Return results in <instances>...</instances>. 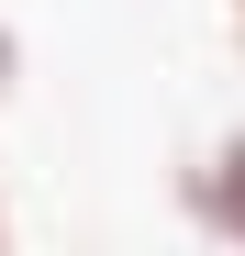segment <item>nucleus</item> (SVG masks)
Wrapping results in <instances>:
<instances>
[{"label":"nucleus","mask_w":245,"mask_h":256,"mask_svg":"<svg viewBox=\"0 0 245 256\" xmlns=\"http://www.w3.org/2000/svg\"><path fill=\"white\" fill-rule=\"evenodd\" d=\"M0 256H12V178H0Z\"/></svg>","instance_id":"7ed1b4c3"},{"label":"nucleus","mask_w":245,"mask_h":256,"mask_svg":"<svg viewBox=\"0 0 245 256\" xmlns=\"http://www.w3.org/2000/svg\"><path fill=\"white\" fill-rule=\"evenodd\" d=\"M223 34H234V45H245V0H223Z\"/></svg>","instance_id":"20e7f679"},{"label":"nucleus","mask_w":245,"mask_h":256,"mask_svg":"<svg viewBox=\"0 0 245 256\" xmlns=\"http://www.w3.org/2000/svg\"><path fill=\"white\" fill-rule=\"evenodd\" d=\"M22 67H34V56H22V34H12V22H0V112H12V100H22Z\"/></svg>","instance_id":"f03ea898"},{"label":"nucleus","mask_w":245,"mask_h":256,"mask_svg":"<svg viewBox=\"0 0 245 256\" xmlns=\"http://www.w3.org/2000/svg\"><path fill=\"white\" fill-rule=\"evenodd\" d=\"M178 212H190L223 256H245V122H223L212 156H190V167H178Z\"/></svg>","instance_id":"f257e3e1"}]
</instances>
